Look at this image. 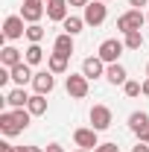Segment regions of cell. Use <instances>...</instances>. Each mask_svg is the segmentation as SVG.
<instances>
[{
	"label": "cell",
	"mask_w": 149,
	"mask_h": 152,
	"mask_svg": "<svg viewBox=\"0 0 149 152\" xmlns=\"http://www.w3.org/2000/svg\"><path fill=\"white\" fill-rule=\"evenodd\" d=\"M23 35H26V20L20 18V15H9V18L3 20V38L6 41H18Z\"/></svg>",
	"instance_id": "6"
},
{
	"label": "cell",
	"mask_w": 149,
	"mask_h": 152,
	"mask_svg": "<svg viewBox=\"0 0 149 152\" xmlns=\"http://www.w3.org/2000/svg\"><path fill=\"white\" fill-rule=\"evenodd\" d=\"M140 85H143V96H149V76L143 79V82H140Z\"/></svg>",
	"instance_id": "33"
},
{
	"label": "cell",
	"mask_w": 149,
	"mask_h": 152,
	"mask_svg": "<svg viewBox=\"0 0 149 152\" xmlns=\"http://www.w3.org/2000/svg\"><path fill=\"white\" fill-rule=\"evenodd\" d=\"M18 152H44L41 146H18Z\"/></svg>",
	"instance_id": "32"
},
{
	"label": "cell",
	"mask_w": 149,
	"mask_h": 152,
	"mask_svg": "<svg viewBox=\"0 0 149 152\" xmlns=\"http://www.w3.org/2000/svg\"><path fill=\"white\" fill-rule=\"evenodd\" d=\"M146 23H149V9H146Z\"/></svg>",
	"instance_id": "37"
},
{
	"label": "cell",
	"mask_w": 149,
	"mask_h": 152,
	"mask_svg": "<svg viewBox=\"0 0 149 152\" xmlns=\"http://www.w3.org/2000/svg\"><path fill=\"white\" fill-rule=\"evenodd\" d=\"M105 79H108L111 85H126V82H129V73H126V67H123L120 61H114V64L105 67Z\"/></svg>",
	"instance_id": "15"
},
{
	"label": "cell",
	"mask_w": 149,
	"mask_h": 152,
	"mask_svg": "<svg viewBox=\"0 0 149 152\" xmlns=\"http://www.w3.org/2000/svg\"><path fill=\"white\" fill-rule=\"evenodd\" d=\"M146 23V15L140 12V9H129V12H123L120 18H117V29L126 35V32H134V29H140Z\"/></svg>",
	"instance_id": "4"
},
{
	"label": "cell",
	"mask_w": 149,
	"mask_h": 152,
	"mask_svg": "<svg viewBox=\"0 0 149 152\" xmlns=\"http://www.w3.org/2000/svg\"><path fill=\"white\" fill-rule=\"evenodd\" d=\"M26 108H29L32 117L47 114V96H44V94H32V96H29V102H26Z\"/></svg>",
	"instance_id": "21"
},
{
	"label": "cell",
	"mask_w": 149,
	"mask_h": 152,
	"mask_svg": "<svg viewBox=\"0 0 149 152\" xmlns=\"http://www.w3.org/2000/svg\"><path fill=\"white\" fill-rule=\"evenodd\" d=\"M26 38H29V44H41L44 41V26L41 23H29L26 26Z\"/></svg>",
	"instance_id": "24"
},
{
	"label": "cell",
	"mask_w": 149,
	"mask_h": 152,
	"mask_svg": "<svg viewBox=\"0 0 149 152\" xmlns=\"http://www.w3.org/2000/svg\"><path fill=\"white\" fill-rule=\"evenodd\" d=\"M76 152H91V149H76Z\"/></svg>",
	"instance_id": "36"
},
{
	"label": "cell",
	"mask_w": 149,
	"mask_h": 152,
	"mask_svg": "<svg viewBox=\"0 0 149 152\" xmlns=\"http://www.w3.org/2000/svg\"><path fill=\"white\" fill-rule=\"evenodd\" d=\"M29 120H32L29 108H12V111H0V132L6 134V137H15V134H20L23 129H29Z\"/></svg>",
	"instance_id": "1"
},
{
	"label": "cell",
	"mask_w": 149,
	"mask_h": 152,
	"mask_svg": "<svg viewBox=\"0 0 149 152\" xmlns=\"http://www.w3.org/2000/svg\"><path fill=\"white\" fill-rule=\"evenodd\" d=\"M47 70L50 73H67V56H61V53H50V58H47Z\"/></svg>",
	"instance_id": "20"
},
{
	"label": "cell",
	"mask_w": 149,
	"mask_h": 152,
	"mask_svg": "<svg viewBox=\"0 0 149 152\" xmlns=\"http://www.w3.org/2000/svg\"><path fill=\"white\" fill-rule=\"evenodd\" d=\"M129 129L137 134V137H143V132L149 129V114L146 111H131L129 114Z\"/></svg>",
	"instance_id": "14"
},
{
	"label": "cell",
	"mask_w": 149,
	"mask_h": 152,
	"mask_svg": "<svg viewBox=\"0 0 149 152\" xmlns=\"http://www.w3.org/2000/svg\"><path fill=\"white\" fill-rule=\"evenodd\" d=\"M23 3H44V0H23Z\"/></svg>",
	"instance_id": "35"
},
{
	"label": "cell",
	"mask_w": 149,
	"mask_h": 152,
	"mask_svg": "<svg viewBox=\"0 0 149 152\" xmlns=\"http://www.w3.org/2000/svg\"><path fill=\"white\" fill-rule=\"evenodd\" d=\"M96 134H99V132L91 129V126H88V129H76V132H73V143L79 146V149H96V146H99Z\"/></svg>",
	"instance_id": "9"
},
{
	"label": "cell",
	"mask_w": 149,
	"mask_h": 152,
	"mask_svg": "<svg viewBox=\"0 0 149 152\" xmlns=\"http://www.w3.org/2000/svg\"><path fill=\"white\" fill-rule=\"evenodd\" d=\"M102 3H108V0H102Z\"/></svg>",
	"instance_id": "39"
},
{
	"label": "cell",
	"mask_w": 149,
	"mask_h": 152,
	"mask_svg": "<svg viewBox=\"0 0 149 152\" xmlns=\"http://www.w3.org/2000/svg\"><path fill=\"white\" fill-rule=\"evenodd\" d=\"M9 73H12V82L18 85V88H23L26 82H32V64H26V61H20V64H15V67H9Z\"/></svg>",
	"instance_id": "12"
},
{
	"label": "cell",
	"mask_w": 149,
	"mask_h": 152,
	"mask_svg": "<svg viewBox=\"0 0 149 152\" xmlns=\"http://www.w3.org/2000/svg\"><path fill=\"white\" fill-rule=\"evenodd\" d=\"M93 152H120V146H117V143H99Z\"/></svg>",
	"instance_id": "26"
},
{
	"label": "cell",
	"mask_w": 149,
	"mask_h": 152,
	"mask_svg": "<svg viewBox=\"0 0 149 152\" xmlns=\"http://www.w3.org/2000/svg\"><path fill=\"white\" fill-rule=\"evenodd\" d=\"M131 152H149V143H143V140H140L137 146H131Z\"/></svg>",
	"instance_id": "31"
},
{
	"label": "cell",
	"mask_w": 149,
	"mask_h": 152,
	"mask_svg": "<svg viewBox=\"0 0 149 152\" xmlns=\"http://www.w3.org/2000/svg\"><path fill=\"white\" fill-rule=\"evenodd\" d=\"M53 53H61V56H73V35H67V32H61V35H56V41H53Z\"/></svg>",
	"instance_id": "17"
},
{
	"label": "cell",
	"mask_w": 149,
	"mask_h": 152,
	"mask_svg": "<svg viewBox=\"0 0 149 152\" xmlns=\"http://www.w3.org/2000/svg\"><path fill=\"white\" fill-rule=\"evenodd\" d=\"M3 102H6L9 108H26V102H29V94H26L23 88H12L9 94L3 96Z\"/></svg>",
	"instance_id": "16"
},
{
	"label": "cell",
	"mask_w": 149,
	"mask_h": 152,
	"mask_svg": "<svg viewBox=\"0 0 149 152\" xmlns=\"http://www.w3.org/2000/svg\"><path fill=\"white\" fill-rule=\"evenodd\" d=\"M146 76H149V64H146Z\"/></svg>",
	"instance_id": "38"
},
{
	"label": "cell",
	"mask_w": 149,
	"mask_h": 152,
	"mask_svg": "<svg viewBox=\"0 0 149 152\" xmlns=\"http://www.w3.org/2000/svg\"><path fill=\"white\" fill-rule=\"evenodd\" d=\"M44 15H47V6L44 3H23L20 6V18L26 20V23H38Z\"/></svg>",
	"instance_id": "11"
},
{
	"label": "cell",
	"mask_w": 149,
	"mask_h": 152,
	"mask_svg": "<svg viewBox=\"0 0 149 152\" xmlns=\"http://www.w3.org/2000/svg\"><path fill=\"white\" fill-rule=\"evenodd\" d=\"M44 152H64V146H61V143H47Z\"/></svg>",
	"instance_id": "29"
},
{
	"label": "cell",
	"mask_w": 149,
	"mask_h": 152,
	"mask_svg": "<svg viewBox=\"0 0 149 152\" xmlns=\"http://www.w3.org/2000/svg\"><path fill=\"white\" fill-rule=\"evenodd\" d=\"M23 61H26V64H32V67H35V64H41V61H44V50H41V44H29V47H26Z\"/></svg>",
	"instance_id": "22"
},
{
	"label": "cell",
	"mask_w": 149,
	"mask_h": 152,
	"mask_svg": "<svg viewBox=\"0 0 149 152\" xmlns=\"http://www.w3.org/2000/svg\"><path fill=\"white\" fill-rule=\"evenodd\" d=\"M20 61H23V56H20L18 47H3V50H0V64H3V67H15Z\"/></svg>",
	"instance_id": "19"
},
{
	"label": "cell",
	"mask_w": 149,
	"mask_h": 152,
	"mask_svg": "<svg viewBox=\"0 0 149 152\" xmlns=\"http://www.w3.org/2000/svg\"><path fill=\"white\" fill-rule=\"evenodd\" d=\"M88 76L85 73H70L67 76V82H64V88H67V94H70V99H85L88 96Z\"/></svg>",
	"instance_id": "5"
},
{
	"label": "cell",
	"mask_w": 149,
	"mask_h": 152,
	"mask_svg": "<svg viewBox=\"0 0 149 152\" xmlns=\"http://www.w3.org/2000/svg\"><path fill=\"white\" fill-rule=\"evenodd\" d=\"M146 3H149V0H129V6H131V9H143Z\"/></svg>",
	"instance_id": "30"
},
{
	"label": "cell",
	"mask_w": 149,
	"mask_h": 152,
	"mask_svg": "<svg viewBox=\"0 0 149 152\" xmlns=\"http://www.w3.org/2000/svg\"><path fill=\"white\" fill-rule=\"evenodd\" d=\"M123 44H126V50H140V47H143V32H140V29L126 32V35H123Z\"/></svg>",
	"instance_id": "23"
},
{
	"label": "cell",
	"mask_w": 149,
	"mask_h": 152,
	"mask_svg": "<svg viewBox=\"0 0 149 152\" xmlns=\"http://www.w3.org/2000/svg\"><path fill=\"white\" fill-rule=\"evenodd\" d=\"M70 15V6H67V0H47V18L50 20H61Z\"/></svg>",
	"instance_id": "13"
},
{
	"label": "cell",
	"mask_w": 149,
	"mask_h": 152,
	"mask_svg": "<svg viewBox=\"0 0 149 152\" xmlns=\"http://www.w3.org/2000/svg\"><path fill=\"white\" fill-rule=\"evenodd\" d=\"M32 88H35V94H53V88H56V73H50V70H38L32 76Z\"/></svg>",
	"instance_id": "8"
},
{
	"label": "cell",
	"mask_w": 149,
	"mask_h": 152,
	"mask_svg": "<svg viewBox=\"0 0 149 152\" xmlns=\"http://www.w3.org/2000/svg\"><path fill=\"white\" fill-rule=\"evenodd\" d=\"M123 50H126V44H123L120 38H105V41L99 44L96 56L102 58L105 64H114V61H120V56H123Z\"/></svg>",
	"instance_id": "2"
},
{
	"label": "cell",
	"mask_w": 149,
	"mask_h": 152,
	"mask_svg": "<svg viewBox=\"0 0 149 152\" xmlns=\"http://www.w3.org/2000/svg\"><path fill=\"white\" fill-rule=\"evenodd\" d=\"M123 94L129 96V99H134V96L143 94V85H140V82H134V79H129V82L123 85Z\"/></svg>",
	"instance_id": "25"
},
{
	"label": "cell",
	"mask_w": 149,
	"mask_h": 152,
	"mask_svg": "<svg viewBox=\"0 0 149 152\" xmlns=\"http://www.w3.org/2000/svg\"><path fill=\"white\" fill-rule=\"evenodd\" d=\"M82 18H85L88 26H102L105 18H108V6H105L102 0H93V3H88V6L82 9Z\"/></svg>",
	"instance_id": "3"
},
{
	"label": "cell",
	"mask_w": 149,
	"mask_h": 152,
	"mask_svg": "<svg viewBox=\"0 0 149 152\" xmlns=\"http://www.w3.org/2000/svg\"><path fill=\"white\" fill-rule=\"evenodd\" d=\"M88 120H91V129H96V132H105L108 126H111V120H114V114L108 105H93L91 114H88Z\"/></svg>",
	"instance_id": "7"
},
{
	"label": "cell",
	"mask_w": 149,
	"mask_h": 152,
	"mask_svg": "<svg viewBox=\"0 0 149 152\" xmlns=\"http://www.w3.org/2000/svg\"><path fill=\"white\" fill-rule=\"evenodd\" d=\"M105 67H108V64H105L99 56H88L85 61H82V73L88 76V79H99V76H105Z\"/></svg>",
	"instance_id": "10"
},
{
	"label": "cell",
	"mask_w": 149,
	"mask_h": 152,
	"mask_svg": "<svg viewBox=\"0 0 149 152\" xmlns=\"http://www.w3.org/2000/svg\"><path fill=\"white\" fill-rule=\"evenodd\" d=\"M140 140H143V143H149V129L143 132V137H140Z\"/></svg>",
	"instance_id": "34"
},
{
	"label": "cell",
	"mask_w": 149,
	"mask_h": 152,
	"mask_svg": "<svg viewBox=\"0 0 149 152\" xmlns=\"http://www.w3.org/2000/svg\"><path fill=\"white\" fill-rule=\"evenodd\" d=\"M85 26H88V23H85V18H79V15H67V18L61 20V29H64L67 35H73V38L79 35Z\"/></svg>",
	"instance_id": "18"
},
{
	"label": "cell",
	"mask_w": 149,
	"mask_h": 152,
	"mask_svg": "<svg viewBox=\"0 0 149 152\" xmlns=\"http://www.w3.org/2000/svg\"><path fill=\"white\" fill-rule=\"evenodd\" d=\"M0 152H18V146H12L9 140H3V143H0Z\"/></svg>",
	"instance_id": "28"
},
{
	"label": "cell",
	"mask_w": 149,
	"mask_h": 152,
	"mask_svg": "<svg viewBox=\"0 0 149 152\" xmlns=\"http://www.w3.org/2000/svg\"><path fill=\"white\" fill-rule=\"evenodd\" d=\"M88 3H91V0H67V6H70V9H85Z\"/></svg>",
	"instance_id": "27"
}]
</instances>
